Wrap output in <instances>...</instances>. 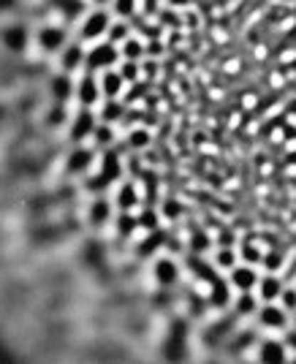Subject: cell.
<instances>
[{
    "label": "cell",
    "mask_w": 296,
    "mask_h": 364,
    "mask_svg": "<svg viewBox=\"0 0 296 364\" xmlns=\"http://www.w3.org/2000/svg\"><path fill=\"white\" fill-rule=\"evenodd\" d=\"M209 250H212V237H209L207 231H193L191 240H188V253H193V256H207Z\"/></svg>",
    "instance_id": "obj_24"
},
{
    "label": "cell",
    "mask_w": 296,
    "mask_h": 364,
    "mask_svg": "<svg viewBox=\"0 0 296 364\" xmlns=\"http://www.w3.org/2000/svg\"><path fill=\"white\" fill-rule=\"evenodd\" d=\"M120 74H122V79L128 82V87L131 85H139L142 79H144V74H142V63H134V60H122L117 65Z\"/></svg>",
    "instance_id": "obj_28"
},
{
    "label": "cell",
    "mask_w": 296,
    "mask_h": 364,
    "mask_svg": "<svg viewBox=\"0 0 296 364\" xmlns=\"http://www.w3.org/2000/svg\"><path fill=\"white\" fill-rule=\"evenodd\" d=\"M95 112H98V120L101 122L117 125V122L125 117V104H122V98H104L101 107L95 109Z\"/></svg>",
    "instance_id": "obj_21"
},
{
    "label": "cell",
    "mask_w": 296,
    "mask_h": 364,
    "mask_svg": "<svg viewBox=\"0 0 296 364\" xmlns=\"http://www.w3.org/2000/svg\"><path fill=\"white\" fill-rule=\"evenodd\" d=\"M104 101V92H101V85H98V74L92 71H82L76 74V85H74V104L82 109H98Z\"/></svg>",
    "instance_id": "obj_4"
},
{
    "label": "cell",
    "mask_w": 296,
    "mask_h": 364,
    "mask_svg": "<svg viewBox=\"0 0 296 364\" xmlns=\"http://www.w3.org/2000/svg\"><path fill=\"white\" fill-rule=\"evenodd\" d=\"M255 326H258L261 332L282 334L288 326H291V313H288L280 302L261 304V307H258V313H255Z\"/></svg>",
    "instance_id": "obj_5"
},
{
    "label": "cell",
    "mask_w": 296,
    "mask_h": 364,
    "mask_svg": "<svg viewBox=\"0 0 296 364\" xmlns=\"http://www.w3.org/2000/svg\"><path fill=\"white\" fill-rule=\"evenodd\" d=\"M149 274H152L155 286H161V289H174L179 280H182V264H179V258L171 256V253H158V256L152 258Z\"/></svg>",
    "instance_id": "obj_3"
},
{
    "label": "cell",
    "mask_w": 296,
    "mask_h": 364,
    "mask_svg": "<svg viewBox=\"0 0 296 364\" xmlns=\"http://www.w3.org/2000/svg\"><path fill=\"white\" fill-rule=\"evenodd\" d=\"M258 307H261V299L255 296V291L237 294V296H234V302H231V310H234V316H237V318H255Z\"/></svg>",
    "instance_id": "obj_19"
},
{
    "label": "cell",
    "mask_w": 296,
    "mask_h": 364,
    "mask_svg": "<svg viewBox=\"0 0 296 364\" xmlns=\"http://www.w3.org/2000/svg\"><path fill=\"white\" fill-rule=\"evenodd\" d=\"M85 218H88L90 226L98 228V231L106 228L109 223H115V218H117V207H115L112 196H106V193H95V196L90 198Z\"/></svg>",
    "instance_id": "obj_8"
},
{
    "label": "cell",
    "mask_w": 296,
    "mask_h": 364,
    "mask_svg": "<svg viewBox=\"0 0 296 364\" xmlns=\"http://www.w3.org/2000/svg\"><path fill=\"white\" fill-rule=\"evenodd\" d=\"M239 258H242L245 264H255V267H261L264 250L258 247V242H253V240H245V242H242V247H239Z\"/></svg>",
    "instance_id": "obj_27"
},
{
    "label": "cell",
    "mask_w": 296,
    "mask_h": 364,
    "mask_svg": "<svg viewBox=\"0 0 296 364\" xmlns=\"http://www.w3.org/2000/svg\"><path fill=\"white\" fill-rule=\"evenodd\" d=\"M122 58H120V46L112 44L109 38L98 41V44L88 46V58H85V71H92V74H101V71H109V68H117Z\"/></svg>",
    "instance_id": "obj_2"
},
{
    "label": "cell",
    "mask_w": 296,
    "mask_h": 364,
    "mask_svg": "<svg viewBox=\"0 0 296 364\" xmlns=\"http://www.w3.org/2000/svg\"><path fill=\"white\" fill-rule=\"evenodd\" d=\"M226 280H228L231 291H237V294H248V291H255L258 280H261V272H258V267H255V264H245V261H239L237 267L226 274Z\"/></svg>",
    "instance_id": "obj_12"
},
{
    "label": "cell",
    "mask_w": 296,
    "mask_h": 364,
    "mask_svg": "<svg viewBox=\"0 0 296 364\" xmlns=\"http://www.w3.org/2000/svg\"><path fill=\"white\" fill-rule=\"evenodd\" d=\"M291 323H294V326H296V313H294V316H291Z\"/></svg>",
    "instance_id": "obj_36"
},
{
    "label": "cell",
    "mask_w": 296,
    "mask_h": 364,
    "mask_svg": "<svg viewBox=\"0 0 296 364\" xmlns=\"http://www.w3.org/2000/svg\"><path fill=\"white\" fill-rule=\"evenodd\" d=\"M280 337H282V343H285V348L291 350V353H296V326H294V323H291V326H288Z\"/></svg>",
    "instance_id": "obj_32"
},
{
    "label": "cell",
    "mask_w": 296,
    "mask_h": 364,
    "mask_svg": "<svg viewBox=\"0 0 296 364\" xmlns=\"http://www.w3.org/2000/svg\"><path fill=\"white\" fill-rule=\"evenodd\" d=\"M95 125H98V112H95V109L76 107L74 112H71L68 125H65L68 141H71V144H85V141H90L92 131H95Z\"/></svg>",
    "instance_id": "obj_7"
},
{
    "label": "cell",
    "mask_w": 296,
    "mask_h": 364,
    "mask_svg": "<svg viewBox=\"0 0 296 364\" xmlns=\"http://www.w3.org/2000/svg\"><path fill=\"white\" fill-rule=\"evenodd\" d=\"M136 220H139V231L142 234H149V231H158L163 226V215L155 210V207H142L136 213Z\"/></svg>",
    "instance_id": "obj_22"
},
{
    "label": "cell",
    "mask_w": 296,
    "mask_h": 364,
    "mask_svg": "<svg viewBox=\"0 0 296 364\" xmlns=\"http://www.w3.org/2000/svg\"><path fill=\"white\" fill-rule=\"evenodd\" d=\"M112 22H115V14L109 11V9H98V6H92L90 11L82 14L79 19V41L82 44H98V41H104L106 36H109V28H112Z\"/></svg>",
    "instance_id": "obj_1"
},
{
    "label": "cell",
    "mask_w": 296,
    "mask_h": 364,
    "mask_svg": "<svg viewBox=\"0 0 296 364\" xmlns=\"http://www.w3.org/2000/svg\"><path fill=\"white\" fill-rule=\"evenodd\" d=\"M120 58L122 60H134V63H142L147 58V41L142 38V36H131V38H125L122 44H120Z\"/></svg>",
    "instance_id": "obj_20"
},
{
    "label": "cell",
    "mask_w": 296,
    "mask_h": 364,
    "mask_svg": "<svg viewBox=\"0 0 296 364\" xmlns=\"http://www.w3.org/2000/svg\"><path fill=\"white\" fill-rule=\"evenodd\" d=\"M128 147L136 152H142V150H147L149 144H152V134H149L147 128H142V125H136V128H131L128 131Z\"/></svg>",
    "instance_id": "obj_25"
},
{
    "label": "cell",
    "mask_w": 296,
    "mask_h": 364,
    "mask_svg": "<svg viewBox=\"0 0 296 364\" xmlns=\"http://www.w3.org/2000/svg\"><path fill=\"white\" fill-rule=\"evenodd\" d=\"M291 350L285 348L282 337H264L255 348V364H288Z\"/></svg>",
    "instance_id": "obj_10"
},
{
    "label": "cell",
    "mask_w": 296,
    "mask_h": 364,
    "mask_svg": "<svg viewBox=\"0 0 296 364\" xmlns=\"http://www.w3.org/2000/svg\"><path fill=\"white\" fill-rule=\"evenodd\" d=\"M117 125H112V122H101L98 120V125H95V131H92V136H90V144L95 147L98 152H106L112 150L115 144H117Z\"/></svg>",
    "instance_id": "obj_17"
},
{
    "label": "cell",
    "mask_w": 296,
    "mask_h": 364,
    "mask_svg": "<svg viewBox=\"0 0 296 364\" xmlns=\"http://www.w3.org/2000/svg\"><path fill=\"white\" fill-rule=\"evenodd\" d=\"M131 36H134V25H131V19H117V16H115V22H112V28H109V36H106V38H109L112 44L120 46L125 38H131Z\"/></svg>",
    "instance_id": "obj_23"
},
{
    "label": "cell",
    "mask_w": 296,
    "mask_h": 364,
    "mask_svg": "<svg viewBox=\"0 0 296 364\" xmlns=\"http://www.w3.org/2000/svg\"><path fill=\"white\" fill-rule=\"evenodd\" d=\"M74 85L76 76L58 71V74L49 79V95H52V104H74Z\"/></svg>",
    "instance_id": "obj_15"
},
{
    "label": "cell",
    "mask_w": 296,
    "mask_h": 364,
    "mask_svg": "<svg viewBox=\"0 0 296 364\" xmlns=\"http://www.w3.org/2000/svg\"><path fill=\"white\" fill-rule=\"evenodd\" d=\"M288 364H296V353H291V362H288Z\"/></svg>",
    "instance_id": "obj_35"
},
{
    "label": "cell",
    "mask_w": 296,
    "mask_h": 364,
    "mask_svg": "<svg viewBox=\"0 0 296 364\" xmlns=\"http://www.w3.org/2000/svg\"><path fill=\"white\" fill-rule=\"evenodd\" d=\"M209 261H212V267H215L221 274H228L234 267H237L239 261H242V258H239L237 247H218V250H212V253H209Z\"/></svg>",
    "instance_id": "obj_18"
},
{
    "label": "cell",
    "mask_w": 296,
    "mask_h": 364,
    "mask_svg": "<svg viewBox=\"0 0 296 364\" xmlns=\"http://www.w3.org/2000/svg\"><path fill=\"white\" fill-rule=\"evenodd\" d=\"M109 11L117 19H134L139 14V0H112Z\"/></svg>",
    "instance_id": "obj_26"
},
{
    "label": "cell",
    "mask_w": 296,
    "mask_h": 364,
    "mask_svg": "<svg viewBox=\"0 0 296 364\" xmlns=\"http://www.w3.org/2000/svg\"><path fill=\"white\" fill-rule=\"evenodd\" d=\"M98 85H101L104 98H125V92H128V82L122 79L120 68L101 71V74H98Z\"/></svg>",
    "instance_id": "obj_16"
},
{
    "label": "cell",
    "mask_w": 296,
    "mask_h": 364,
    "mask_svg": "<svg viewBox=\"0 0 296 364\" xmlns=\"http://www.w3.org/2000/svg\"><path fill=\"white\" fill-rule=\"evenodd\" d=\"M98 155L101 152L95 150L92 144H74L71 152L65 155V174H71V177H88L92 174V168L98 164Z\"/></svg>",
    "instance_id": "obj_6"
},
{
    "label": "cell",
    "mask_w": 296,
    "mask_h": 364,
    "mask_svg": "<svg viewBox=\"0 0 296 364\" xmlns=\"http://www.w3.org/2000/svg\"><path fill=\"white\" fill-rule=\"evenodd\" d=\"M166 9V0H139V14L142 16H155Z\"/></svg>",
    "instance_id": "obj_30"
},
{
    "label": "cell",
    "mask_w": 296,
    "mask_h": 364,
    "mask_svg": "<svg viewBox=\"0 0 296 364\" xmlns=\"http://www.w3.org/2000/svg\"><path fill=\"white\" fill-rule=\"evenodd\" d=\"M282 291H285V280L278 272H261V280L255 286V296L261 299V304L267 302H280Z\"/></svg>",
    "instance_id": "obj_14"
},
{
    "label": "cell",
    "mask_w": 296,
    "mask_h": 364,
    "mask_svg": "<svg viewBox=\"0 0 296 364\" xmlns=\"http://www.w3.org/2000/svg\"><path fill=\"white\" fill-rule=\"evenodd\" d=\"M285 258H282V253H272V250H264V258H261V267H264V272H278L280 274L282 269H285Z\"/></svg>",
    "instance_id": "obj_29"
},
{
    "label": "cell",
    "mask_w": 296,
    "mask_h": 364,
    "mask_svg": "<svg viewBox=\"0 0 296 364\" xmlns=\"http://www.w3.org/2000/svg\"><path fill=\"white\" fill-rule=\"evenodd\" d=\"M280 304L294 316L296 313V286H285V291H282V296H280Z\"/></svg>",
    "instance_id": "obj_31"
},
{
    "label": "cell",
    "mask_w": 296,
    "mask_h": 364,
    "mask_svg": "<svg viewBox=\"0 0 296 364\" xmlns=\"http://www.w3.org/2000/svg\"><path fill=\"white\" fill-rule=\"evenodd\" d=\"M166 9H174V11H185V9H188V0H166Z\"/></svg>",
    "instance_id": "obj_33"
},
{
    "label": "cell",
    "mask_w": 296,
    "mask_h": 364,
    "mask_svg": "<svg viewBox=\"0 0 296 364\" xmlns=\"http://www.w3.org/2000/svg\"><path fill=\"white\" fill-rule=\"evenodd\" d=\"M85 58H88V44H82L79 38L76 41H68V44L63 46V52L58 55V65L60 71H65V74H82L85 71Z\"/></svg>",
    "instance_id": "obj_11"
},
{
    "label": "cell",
    "mask_w": 296,
    "mask_h": 364,
    "mask_svg": "<svg viewBox=\"0 0 296 364\" xmlns=\"http://www.w3.org/2000/svg\"><path fill=\"white\" fill-rule=\"evenodd\" d=\"M92 6H98V9H109L112 6V0H90Z\"/></svg>",
    "instance_id": "obj_34"
},
{
    "label": "cell",
    "mask_w": 296,
    "mask_h": 364,
    "mask_svg": "<svg viewBox=\"0 0 296 364\" xmlns=\"http://www.w3.org/2000/svg\"><path fill=\"white\" fill-rule=\"evenodd\" d=\"M65 44H68V31L60 25H44L36 33V46L46 55H60Z\"/></svg>",
    "instance_id": "obj_13"
},
{
    "label": "cell",
    "mask_w": 296,
    "mask_h": 364,
    "mask_svg": "<svg viewBox=\"0 0 296 364\" xmlns=\"http://www.w3.org/2000/svg\"><path fill=\"white\" fill-rule=\"evenodd\" d=\"M142 188L136 185L134 180H122L112 188V201H115V207H117V213H139L142 210Z\"/></svg>",
    "instance_id": "obj_9"
}]
</instances>
